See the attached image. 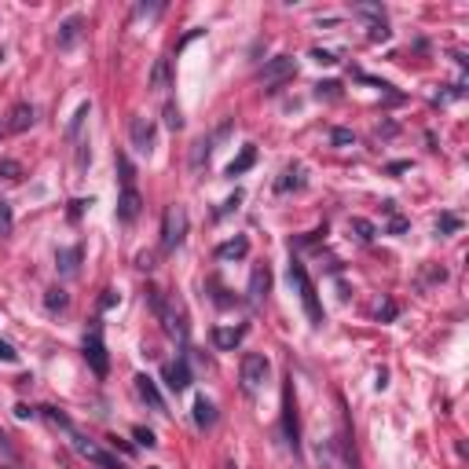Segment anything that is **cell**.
<instances>
[{
	"instance_id": "cell-1",
	"label": "cell",
	"mask_w": 469,
	"mask_h": 469,
	"mask_svg": "<svg viewBox=\"0 0 469 469\" xmlns=\"http://www.w3.org/2000/svg\"><path fill=\"white\" fill-rule=\"evenodd\" d=\"M290 286H297L301 290V304H304V315H308V323L312 326H323V304H319V297H315V286H312V279L304 275V268L297 261H290Z\"/></svg>"
},
{
	"instance_id": "cell-2",
	"label": "cell",
	"mask_w": 469,
	"mask_h": 469,
	"mask_svg": "<svg viewBox=\"0 0 469 469\" xmlns=\"http://www.w3.org/2000/svg\"><path fill=\"white\" fill-rule=\"evenodd\" d=\"M187 239V209L184 206H169L162 217V253H176Z\"/></svg>"
},
{
	"instance_id": "cell-3",
	"label": "cell",
	"mask_w": 469,
	"mask_h": 469,
	"mask_svg": "<svg viewBox=\"0 0 469 469\" xmlns=\"http://www.w3.org/2000/svg\"><path fill=\"white\" fill-rule=\"evenodd\" d=\"M282 433H286V444H290L293 455H297V451H301V422H297L293 378H286V385H282Z\"/></svg>"
},
{
	"instance_id": "cell-4",
	"label": "cell",
	"mask_w": 469,
	"mask_h": 469,
	"mask_svg": "<svg viewBox=\"0 0 469 469\" xmlns=\"http://www.w3.org/2000/svg\"><path fill=\"white\" fill-rule=\"evenodd\" d=\"M84 359H88V367L95 370L99 378H106V370H110V356H106V345H103V326L92 323L88 334H84Z\"/></svg>"
},
{
	"instance_id": "cell-5",
	"label": "cell",
	"mask_w": 469,
	"mask_h": 469,
	"mask_svg": "<svg viewBox=\"0 0 469 469\" xmlns=\"http://www.w3.org/2000/svg\"><path fill=\"white\" fill-rule=\"evenodd\" d=\"M268 356H261V352H246L242 356V385H246V392H257L264 381H268Z\"/></svg>"
},
{
	"instance_id": "cell-6",
	"label": "cell",
	"mask_w": 469,
	"mask_h": 469,
	"mask_svg": "<svg viewBox=\"0 0 469 469\" xmlns=\"http://www.w3.org/2000/svg\"><path fill=\"white\" fill-rule=\"evenodd\" d=\"M293 73H297V62H293V56H275V59L264 62V70H261V84L275 92L282 81H290Z\"/></svg>"
},
{
	"instance_id": "cell-7",
	"label": "cell",
	"mask_w": 469,
	"mask_h": 469,
	"mask_svg": "<svg viewBox=\"0 0 469 469\" xmlns=\"http://www.w3.org/2000/svg\"><path fill=\"white\" fill-rule=\"evenodd\" d=\"M158 319L165 323V334H169V337H176L180 345H184V341H187V312H184V304H180V297L165 301V304H162V312H158Z\"/></svg>"
},
{
	"instance_id": "cell-8",
	"label": "cell",
	"mask_w": 469,
	"mask_h": 469,
	"mask_svg": "<svg viewBox=\"0 0 469 469\" xmlns=\"http://www.w3.org/2000/svg\"><path fill=\"white\" fill-rule=\"evenodd\" d=\"M129 140H132V147H136L140 154H151V151H154V125L147 121V117H132Z\"/></svg>"
},
{
	"instance_id": "cell-9",
	"label": "cell",
	"mask_w": 469,
	"mask_h": 469,
	"mask_svg": "<svg viewBox=\"0 0 469 469\" xmlns=\"http://www.w3.org/2000/svg\"><path fill=\"white\" fill-rule=\"evenodd\" d=\"M70 436H73V447H77V451L88 458V462H95L99 469H121V466H117V458H110L106 451H99L92 440H84V436H77V433H70Z\"/></svg>"
},
{
	"instance_id": "cell-10",
	"label": "cell",
	"mask_w": 469,
	"mask_h": 469,
	"mask_svg": "<svg viewBox=\"0 0 469 469\" xmlns=\"http://www.w3.org/2000/svg\"><path fill=\"white\" fill-rule=\"evenodd\" d=\"M136 392H140V400L147 403L151 411H158V414H169L165 411V400H162V392H158V385L147 374H136Z\"/></svg>"
},
{
	"instance_id": "cell-11",
	"label": "cell",
	"mask_w": 469,
	"mask_h": 469,
	"mask_svg": "<svg viewBox=\"0 0 469 469\" xmlns=\"http://www.w3.org/2000/svg\"><path fill=\"white\" fill-rule=\"evenodd\" d=\"M34 117H37V110L29 103H15L12 110H8V121H4V129L8 132H26L29 125H34Z\"/></svg>"
},
{
	"instance_id": "cell-12",
	"label": "cell",
	"mask_w": 469,
	"mask_h": 469,
	"mask_svg": "<svg viewBox=\"0 0 469 469\" xmlns=\"http://www.w3.org/2000/svg\"><path fill=\"white\" fill-rule=\"evenodd\" d=\"M242 337H246V326H213V345H217L220 352H231L242 345Z\"/></svg>"
},
{
	"instance_id": "cell-13",
	"label": "cell",
	"mask_w": 469,
	"mask_h": 469,
	"mask_svg": "<svg viewBox=\"0 0 469 469\" xmlns=\"http://www.w3.org/2000/svg\"><path fill=\"white\" fill-rule=\"evenodd\" d=\"M268 290H272V272H268V264H257L253 275H250V301L253 304H264Z\"/></svg>"
},
{
	"instance_id": "cell-14",
	"label": "cell",
	"mask_w": 469,
	"mask_h": 469,
	"mask_svg": "<svg viewBox=\"0 0 469 469\" xmlns=\"http://www.w3.org/2000/svg\"><path fill=\"white\" fill-rule=\"evenodd\" d=\"M140 195H136V187H125L121 195H117V220L121 224H132L136 217H140Z\"/></svg>"
},
{
	"instance_id": "cell-15",
	"label": "cell",
	"mask_w": 469,
	"mask_h": 469,
	"mask_svg": "<svg viewBox=\"0 0 469 469\" xmlns=\"http://www.w3.org/2000/svg\"><path fill=\"white\" fill-rule=\"evenodd\" d=\"M165 385L173 389V392H184L187 385H191V367H187V359L180 356L176 363H169L165 367Z\"/></svg>"
},
{
	"instance_id": "cell-16",
	"label": "cell",
	"mask_w": 469,
	"mask_h": 469,
	"mask_svg": "<svg viewBox=\"0 0 469 469\" xmlns=\"http://www.w3.org/2000/svg\"><path fill=\"white\" fill-rule=\"evenodd\" d=\"M246 253H250V239H246V234L228 239V242H220V246H217V257L220 261H242Z\"/></svg>"
},
{
	"instance_id": "cell-17",
	"label": "cell",
	"mask_w": 469,
	"mask_h": 469,
	"mask_svg": "<svg viewBox=\"0 0 469 469\" xmlns=\"http://www.w3.org/2000/svg\"><path fill=\"white\" fill-rule=\"evenodd\" d=\"M81 26H84V19L81 15H70L67 19V23H62L59 26V48H73V45H77V40H81Z\"/></svg>"
},
{
	"instance_id": "cell-18",
	"label": "cell",
	"mask_w": 469,
	"mask_h": 469,
	"mask_svg": "<svg viewBox=\"0 0 469 469\" xmlns=\"http://www.w3.org/2000/svg\"><path fill=\"white\" fill-rule=\"evenodd\" d=\"M195 425L198 429H213V425H217V407H213V400H206V396L195 400Z\"/></svg>"
},
{
	"instance_id": "cell-19",
	"label": "cell",
	"mask_w": 469,
	"mask_h": 469,
	"mask_svg": "<svg viewBox=\"0 0 469 469\" xmlns=\"http://www.w3.org/2000/svg\"><path fill=\"white\" fill-rule=\"evenodd\" d=\"M297 187H304V169L301 165H286L282 180H275V191L286 195V191H297Z\"/></svg>"
},
{
	"instance_id": "cell-20",
	"label": "cell",
	"mask_w": 469,
	"mask_h": 469,
	"mask_svg": "<svg viewBox=\"0 0 469 469\" xmlns=\"http://www.w3.org/2000/svg\"><path fill=\"white\" fill-rule=\"evenodd\" d=\"M77 264H81V246H70V250L56 253V268L62 275H73V272H77Z\"/></svg>"
},
{
	"instance_id": "cell-21",
	"label": "cell",
	"mask_w": 469,
	"mask_h": 469,
	"mask_svg": "<svg viewBox=\"0 0 469 469\" xmlns=\"http://www.w3.org/2000/svg\"><path fill=\"white\" fill-rule=\"evenodd\" d=\"M319 466H323V469H345V462H341L334 440H323V444H319Z\"/></svg>"
},
{
	"instance_id": "cell-22",
	"label": "cell",
	"mask_w": 469,
	"mask_h": 469,
	"mask_svg": "<svg viewBox=\"0 0 469 469\" xmlns=\"http://www.w3.org/2000/svg\"><path fill=\"white\" fill-rule=\"evenodd\" d=\"M253 162H257V147H242V154L228 165V176H242L246 169H253Z\"/></svg>"
},
{
	"instance_id": "cell-23",
	"label": "cell",
	"mask_w": 469,
	"mask_h": 469,
	"mask_svg": "<svg viewBox=\"0 0 469 469\" xmlns=\"http://www.w3.org/2000/svg\"><path fill=\"white\" fill-rule=\"evenodd\" d=\"M209 151H213V136H202L191 151V169H202V162H209Z\"/></svg>"
},
{
	"instance_id": "cell-24",
	"label": "cell",
	"mask_w": 469,
	"mask_h": 469,
	"mask_svg": "<svg viewBox=\"0 0 469 469\" xmlns=\"http://www.w3.org/2000/svg\"><path fill=\"white\" fill-rule=\"evenodd\" d=\"M348 228L356 231V239H359V242H370V239H374V234H378V228H374V224H370V220H363V217H352V224H348Z\"/></svg>"
},
{
	"instance_id": "cell-25",
	"label": "cell",
	"mask_w": 469,
	"mask_h": 469,
	"mask_svg": "<svg viewBox=\"0 0 469 469\" xmlns=\"http://www.w3.org/2000/svg\"><path fill=\"white\" fill-rule=\"evenodd\" d=\"M117 173H121V191L136 184V169H132V162L125 154H117Z\"/></svg>"
},
{
	"instance_id": "cell-26",
	"label": "cell",
	"mask_w": 469,
	"mask_h": 469,
	"mask_svg": "<svg viewBox=\"0 0 469 469\" xmlns=\"http://www.w3.org/2000/svg\"><path fill=\"white\" fill-rule=\"evenodd\" d=\"M0 180H8V184H19V180H23V165L19 162H0Z\"/></svg>"
},
{
	"instance_id": "cell-27",
	"label": "cell",
	"mask_w": 469,
	"mask_h": 469,
	"mask_svg": "<svg viewBox=\"0 0 469 469\" xmlns=\"http://www.w3.org/2000/svg\"><path fill=\"white\" fill-rule=\"evenodd\" d=\"M45 418L56 425V429H67V433H73V422L67 418V414H62L59 407H45Z\"/></svg>"
},
{
	"instance_id": "cell-28",
	"label": "cell",
	"mask_w": 469,
	"mask_h": 469,
	"mask_svg": "<svg viewBox=\"0 0 469 469\" xmlns=\"http://www.w3.org/2000/svg\"><path fill=\"white\" fill-rule=\"evenodd\" d=\"M45 304H48V312H62V308L70 304V297H67V290H48Z\"/></svg>"
},
{
	"instance_id": "cell-29",
	"label": "cell",
	"mask_w": 469,
	"mask_h": 469,
	"mask_svg": "<svg viewBox=\"0 0 469 469\" xmlns=\"http://www.w3.org/2000/svg\"><path fill=\"white\" fill-rule=\"evenodd\" d=\"M165 84H169V62L158 59V67L151 73V88H165Z\"/></svg>"
},
{
	"instance_id": "cell-30",
	"label": "cell",
	"mask_w": 469,
	"mask_h": 469,
	"mask_svg": "<svg viewBox=\"0 0 469 469\" xmlns=\"http://www.w3.org/2000/svg\"><path fill=\"white\" fill-rule=\"evenodd\" d=\"M12 228H15L12 206H8V202H0V239H4V234H12Z\"/></svg>"
},
{
	"instance_id": "cell-31",
	"label": "cell",
	"mask_w": 469,
	"mask_h": 469,
	"mask_svg": "<svg viewBox=\"0 0 469 469\" xmlns=\"http://www.w3.org/2000/svg\"><path fill=\"white\" fill-rule=\"evenodd\" d=\"M352 12H356V15H367L370 23H381V19H385V12H381V4H356Z\"/></svg>"
},
{
	"instance_id": "cell-32",
	"label": "cell",
	"mask_w": 469,
	"mask_h": 469,
	"mask_svg": "<svg viewBox=\"0 0 469 469\" xmlns=\"http://www.w3.org/2000/svg\"><path fill=\"white\" fill-rule=\"evenodd\" d=\"M458 228H462V220H458L455 213H444V217L436 220V231H440V234H451V231H458Z\"/></svg>"
},
{
	"instance_id": "cell-33",
	"label": "cell",
	"mask_w": 469,
	"mask_h": 469,
	"mask_svg": "<svg viewBox=\"0 0 469 469\" xmlns=\"http://www.w3.org/2000/svg\"><path fill=\"white\" fill-rule=\"evenodd\" d=\"M367 37H370V40H389L392 29H389L385 19H381V23H370V26H367Z\"/></svg>"
},
{
	"instance_id": "cell-34",
	"label": "cell",
	"mask_w": 469,
	"mask_h": 469,
	"mask_svg": "<svg viewBox=\"0 0 469 469\" xmlns=\"http://www.w3.org/2000/svg\"><path fill=\"white\" fill-rule=\"evenodd\" d=\"M165 125H169V129H180V125H184V117H180V106H176V103L165 106Z\"/></svg>"
},
{
	"instance_id": "cell-35",
	"label": "cell",
	"mask_w": 469,
	"mask_h": 469,
	"mask_svg": "<svg viewBox=\"0 0 469 469\" xmlns=\"http://www.w3.org/2000/svg\"><path fill=\"white\" fill-rule=\"evenodd\" d=\"M337 92H341V84H337V81H323V84H315V95H319V99H323V95H326V99H334Z\"/></svg>"
},
{
	"instance_id": "cell-36",
	"label": "cell",
	"mask_w": 469,
	"mask_h": 469,
	"mask_svg": "<svg viewBox=\"0 0 469 469\" xmlns=\"http://www.w3.org/2000/svg\"><path fill=\"white\" fill-rule=\"evenodd\" d=\"M0 363H19V352L8 345L4 337H0Z\"/></svg>"
},
{
	"instance_id": "cell-37",
	"label": "cell",
	"mask_w": 469,
	"mask_h": 469,
	"mask_svg": "<svg viewBox=\"0 0 469 469\" xmlns=\"http://www.w3.org/2000/svg\"><path fill=\"white\" fill-rule=\"evenodd\" d=\"M330 140H334L337 147H348V143H356V136H352L348 129H334V132H330Z\"/></svg>"
},
{
	"instance_id": "cell-38",
	"label": "cell",
	"mask_w": 469,
	"mask_h": 469,
	"mask_svg": "<svg viewBox=\"0 0 469 469\" xmlns=\"http://www.w3.org/2000/svg\"><path fill=\"white\" fill-rule=\"evenodd\" d=\"M312 59L319 62V67H334V62H337L334 51H323V48H315V51H312Z\"/></svg>"
},
{
	"instance_id": "cell-39",
	"label": "cell",
	"mask_w": 469,
	"mask_h": 469,
	"mask_svg": "<svg viewBox=\"0 0 469 469\" xmlns=\"http://www.w3.org/2000/svg\"><path fill=\"white\" fill-rule=\"evenodd\" d=\"M132 436H136L140 444H147V447H154V444H158V440H154V433H151V429H143V425H136Z\"/></svg>"
},
{
	"instance_id": "cell-40",
	"label": "cell",
	"mask_w": 469,
	"mask_h": 469,
	"mask_svg": "<svg viewBox=\"0 0 469 469\" xmlns=\"http://www.w3.org/2000/svg\"><path fill=\"white\" fill-rule=\"evenodd\" d=\"M239 202H242V191H234V195L224 202V206L217 209V217H224V213H231V209H239Z\"/></svg>"
},
{
	"instance_id": "cell-41",
	"label": "cell",
	"mask_w": 469,
	"mask_h": 469,
	"mask_svg": "<svg viewBox=\"0 0 469 469\" xmlns=\"http://www.w3.org/2000/svg\"><path fill=\"white\" fill-rule=\"evenodd\" d=\"M389 231H392V234H403V231H407V220L392 213V220H389Z\"/></svg>"
},
{
	"instance_id": "cell-42",
	"label": "cell",
	"mask_w": 469,
	"mask_h": 469,
	"mask_svg": "<svg viewBox=\"0 0 469 469\" xmlns=\"http://www.w3.org/2000/svg\"><path fill=\"white\" fill-rule=\"evenodd\" d=\"M378 319H385V323H389V319H396V304H392V301H385V304L378 308Z\"/></svg>"
},
{
	"instance_id": "cell-43",
	"label": "cell",
	"mask_w": 469,
	"mask_h": 469,
	"mask_svg": "<svg viewBox=\"0 0 469 469\" xmlns=\"http://www.w3.org/2000/svg\"><path fill=\"white\" fill-rule=\"evenodd\" d=\"M136 264H140L143 272H151L154 268V253H140V261H136Z\"/></svg>"
},
{
	"instance_id": "cell-44",
	"label": "cell",
	"mask_w": 469,
	"mask_h": 469,
	"mask_svg": "<svg viewBox=\"0 0 469 469\" xmlns=\"http://www.w3.org/2000/svg\"><path fill=\"white\" fill-rule=\"evenodd\" d=\"M15 418H34V407H26V403H19V407H15Z\"/></svg>"
},
{
	"instance_id": "cell-45",
	"label": "cell",
	"mask_w": 469,
	"mask_h": 469,
	"mask_svg": "<svg viewBox=\"0 0 469 469\" xmlns=\"http://www.w3.org/2000/svg\"><path fill=\"white\" fill-rule=\"evenodd\" d=\"M117 304V293L114 290H106V297H103V308H114Z\"/></svg>"
},
{
	"instance_id": "cell-46",
	"label": "cell",
	"mask_w": 469,
	"mask_h": 469,
	"mask_svg": "<svg viewBox=\"0 0 469 469\" xmlns=\"http://www.w3.org/2000/svg\"><path fill=\"white\" fill-rule=\"evenodd\" d=\"M110 444H114V447H121V451H125V455H132V447H129V444H125V440H117V436H110Z\"/></svg>"
},
{
	"instance_id": "cell-47",
	"label": "cell",
	"mask_w": 469,
	"mask_h": 469,
	"mask_svg": "<svg viewBox=\"0 0 469 469\" xmlns=\"http://www.w3.org/2000/svg\"><path fill=\"white\" fill-rule=\"evenodd\" d=\"M0 447H8V436H4V429H0Z\"/></svg>"
},
{
	"instance_id": "cell-48",
	"label": "cell",
	"mask_w": 469,
	"mask_h": 469,
	"mask_svg": "<svg viewBox=\"0 0 469 469\" xmlns=\"http://www.w3.org/2000/svg\"><path fill=\"white\" fill-rule=\"evenodd\" d=\"M0 62H4V48H0Z\"/></svg>"
}]
</instances>
